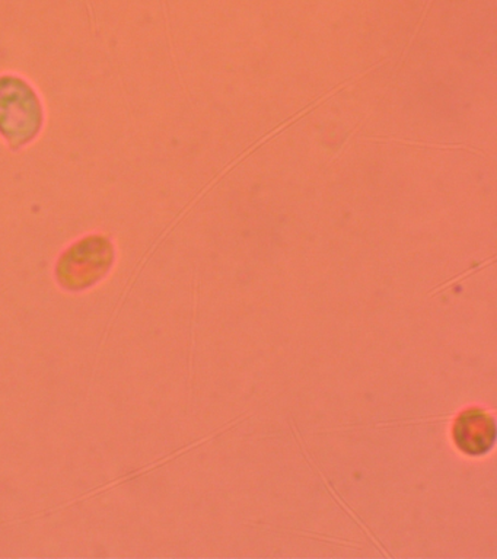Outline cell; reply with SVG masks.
Instances as JSON below:
<instances>
[{"mask_svg":"<svg viewBox=\"0 0 497 559\" xmlns=\"http://www.w3.org/2000/svg\"><path fill=\"white\" fill-rule=\"evenodd\" d=\"M495 421L483 411H466L453 427V439L458 448L471 456L486 453L495 443Z\"/></svg>","mask_w":497,"mask_h":559,"instance_id":"6da1fadb","label":"cell"}]
</instances>
